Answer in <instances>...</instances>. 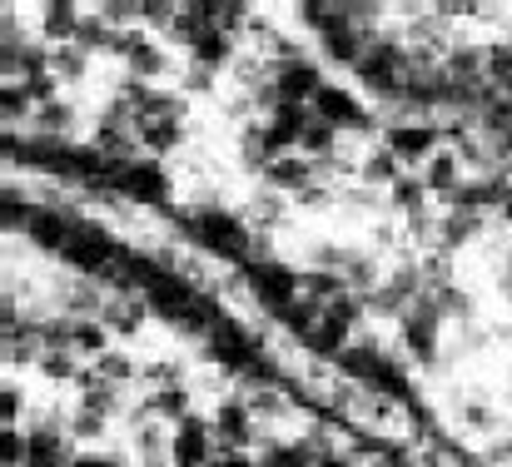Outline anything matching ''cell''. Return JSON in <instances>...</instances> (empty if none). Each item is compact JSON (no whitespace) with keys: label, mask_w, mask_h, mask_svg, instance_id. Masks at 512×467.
<instances>
[{"label":"cell","mask_w":512,"mask_h":467,"mask_svg":"<svg viewBox=\"0 0 512 467\" xmlns=\"http://www.w3.org/2000/svg\"><path fill=\"white\" fill-rule=\"evenodd\" d=\"M503 264H508V274H512V239H508V249H503Z\"/></svg>","instance_id":"53"},{"label":"cell","mask_w":512,"mask_h":467,"mask_svg":"<svg viewBox=\"0 0 512 467\" xmlns=\"http://www.w3.org/2000/svg\"><path fill=\"white\" fill-rule=\"evenodd\" d=\"M294 15H299V25L309 30V35H334L348 25V0H299L294 5Z\"/></svg>","instance_id":"22"},{"label":"cell","mask_w":512,"mask_h":467,"mask_svg":"<svg viewBox=\"0 0 512 467\" xmlns=\"http://www.w3.org/2000/svg\"><path fill=\"white\" fill-rule=\"evenodd\" d=\"M75 224H80V214L70 209V204H60V199H35V209H30V224H25V244L30 249H40V254H65L70 249V239H75Z\"/></svg>","instance_id":"7"},{"label":"cell","mask_w":512,"mask_h":467,"mask_svg":"<svg viewBox=\"0 0 512 467\" xmlns=\"http://www.w3.org/2000/svg\"><path fill=\"white\" fill-rule=\"evenodd\" d=\"M174 234L194 249H204L209 259L229 264V269H244L254 259V224L244 209H229V204H194V209H174Z\"/></svg>","instance_id":"1"},{"label":"cell","mask_w":512,"mask_h":467,"mask_svg":"<svg viewBox=\"0 0 512 467\" xmlns=\"http://www.w3.org/2000/svg\"><path fill=\"white\" fill-rule=\"evenodd\" d=\"M378 145L393 150L403 164H428V159L448 145V135H443V125H433V120H398V125H388V130L378 135Z\"/></svg>","instance_id":"8"},{"label":"cell","mask_w":512,"mask_h":467,"mask_svg":"<svg viewBox=\"0 0 512 467\" xmlns=\"http://www.w3.org/2000/svg\"><path fill=\"white\" fill-rule=\"evenodd\" d=\"M339 294H348L343 274H329V269H304V299H314V304H334Z\"/></svg>","instance_id":"43"},{"label":"cell","mask_w":512,"mask_h":467,"mask_svg":"<svg viewBox=\"0 0 512 467\" xmlns=\"http://www.w3.org/2000/svg\"><path fill=\"white\" fill-rule=\"evenodd\" d=\"M204 358L224 373V378H244V373H254L264 358H269V343H264V333L259 328H249V323H239V318H229L224 328H214L209 338H204Z\"/></svg>","instance_id":"2"},{"label":"cell","mask_w":512,"mask_h":467,"mask_svg":"<svg viewBox=\"0 0 512 467\" xmlns=\"http://www.w3.org/2000/svg\"><path fill=\"white\" fill-rule=\"evenodd\" d=\"M229 318H234V313L224 309L214 294H204V289H199V294L189 299V309L179 313L174 333H184V338H209V333H214V328H224Z\"/></svg>","instance_id":"20"},{"label":"cell","mask_w":512,"mask_h":467,"mask_svg":"<svg viewBox=\"0 0 512 467\" xmlns=\"http://www.w3.org/2000/svg\"><path fill=\"white\" fill-rule=\"evenodd\" d=\"M120 249H125V244H120L100 219H85V214H80L75 239H70V249L60 254V264L70 269V279H105V274L115 269Z\"/></svg>","instance_id":"3"},{"label":"cell","mask_w":512,"mask_h":467,"mask_svg":"<svg viewBox=\"0 0 512 467\" xmlns=\"http://www.w3.org/2000/svg\"><path fill=\"white\" fill-rule=\"evenodd\" d=\"M319 453L304 443V438H289V443H264L259 453V467H314Z\"/></svg>","instance_id":"37"},{"label":"cell","mask_w":512,"mask_h":467,"mask_svg":"<svg viewBox=\"0 0 512 467\" xmlns=\"http://www.w3.org/2000/svg\"><path fill=\"white\" fill-rule=\"evenodd\" d=\"M70 467H130L125 453H110V448H80Z\"/></svg>","instance_id":"50"},{"label":"cell","mask_w":512,"mask_h":467,"mask_svg":"<svg viewBox=\"0 0 512 467\" xmlns=\"http://www.w3.org/2000/svg\"><path fill=\"white\" fill-rule=\"evenodd\" d=\"M239 164L244 169H254V174H264L274 155H269V130H264V120H249V125H239Z\"/></svg>","instance_id":"32"},{"label":"cell","mask_w":512,"mask_h":467,"mask_svg":"<svg viewBox=\"0 0 512 467\" xmlns=\"http://www.w3.org/2000/svg\"><path fill=\"white\" fill-rule=\"evenodd\" d=\"M319 164L314 159H304V155H284V159H274L259 179H264V189H274V194H284V199H299L304 189H314L319 184Z\"/></svg>","instance_id":"14"},{"label":"cell","mask_w":512,"mask_h":467,"mask_svg":"<svg viewBox=\"0 0 512 467\" xmlns=\"http://www.w3.org/2000/svg\"><path fill=\"white\" fill-rule=\"evenodd\" d=\"M30 433L25 428H0V467H25Z\"/></svg>","instance_id":"48"},{"label":"cell","mask_w":512,"mask_h":467,"mask_svg":"<svg viewBox=\"0 0 512 467\" xmlns=\"http://www.w3.org/2000/svg\"><path fill=\"white\" fill-rule=\"evenodd\" d=\"M145 408H150V418L155 423H165V428H179L189 413H194V393L179 383V388H165V393H145Z\"/></svg>","instance_id":"30"},{"label":"cell","mask_w":512,"mask_h":467,"mask_svg":"<svg viewBox=\"0 0 512 467\" xmlns=\"http://www.w3.org/2000/svg\"><path fill=\"white\" fill-rule=\"evenodd\" d=\"M239 279H244L249 299L264 309V318H274L284 304H294V299L304 294V269H294V264H284V259H249V264L239 269Z\"/></svg>","instance_id":"4"},{"label":"cell","mask_w":512,"mask_h":467,"mask_svg":"<svg viewBox=\"0 0 512 467\" xmlns=\"http://www.w3.org/2000/svg\"><path fill=\"white\" fill-rule=\"evenodd\" d=\"M458 428H463L468 438H493V433L503 428V418H498V408H493V403L473 398V403H463V408H458Z\"/></svg>","instance_id":"38"},{"label":"cell","mask_w":512,"mask_h":467,"mask_svg":"<svg viewBox=\"0 0 512 467\" xmlns=\"http://www.w3.org/2000/svg\"><path fill=\"white\" fill-rule=\"evenodd\" d=\"M488 224H493L488 214L438 209V249H443V254H463L468 244H478V239H483V229H488Z\"/></svg>","instance_id":"17"},{"label":"cell","mask_w":512,"mask_h":467,"mask_svg":"<svg viewBox=\"0 0 512 467\" xmlns=\"http://www.w3.org/2000/svg\"><path fill=\"white\" fill-rule=\"evenodd\" d=\"M433 294V304H438V313L448 318V323H468L473 318V299L458 289V284H448V289H428Z\"/></svg>","instance_id":"46"},{"label":"cell","mask_w":512,"mask_h":467,"mask_svg":"<svg viewBox=\"0 0 512 467\" xmlns=\"http://www.w3.org/2000/svg\"><path fill=\"white\" fill-rule=\"evenodd\" d=\"M353 179H358L363 189H383V194H388V189H393V184L403 179V159L393 155V150H383V145L373 140V145L363 150V159H358Z\"/></svg>","instance_id":"21"},{"label":"cell","mask_w":512,"mask_h":467,"mask_svg":"<svg viewBox=\"0 0 512 467\" xmlns=\"http://www.w3.org/2000/svg\"><path fill=\"white\" fill-rule=\"evenodd\" d=\"M488 85L512 95V35L503 40H488Z\"/></svg>","instance_id":"41"},{"label":"cell","mask_w":512,"mask_h":467,"mask_svg":"<svg viewBox=\"0 0 512 467\" xmlns=\"http://www.w3.org/2000/svg\"><path fill=\"white\" fill-rule=\"evenodd\" d=\"M324 313H329L334 323H343V328H353V333H358V328H363V318H368V299L348 289V294H339L334 304H324Z\"/></svg>","instance_id":"45"},{"label":"cell","mask_w":512,"mask_h":467,"mask_svg":"<svg viewBox=\"0 0 512 467\" xmlns=\"http://www.w3.org/2000/svg\"><path fill=\"white\" fill-rule=\"evenodd\" d=\"M174 20H179V5H174V0H145V5H140V25H145V30H165V35H170Z\"/></svg>","instance_id":"49"},{"label":"cell","mask_w":512,"mask_h":467,"mask_svg":"<svg viewBox=\"0 0 512 467\" xmlns=\"http://www.w3.org/2000/svg\"><path fill=\"white\" fill-rule=\"evenodd\" d=\"M368 40H373V35H363V30L343 25V30H334V35H324V40H319V55H324V65H339V70L353 75V65L363 60Z\"/></svg>","instance_id":"23"},{"label":"cell","mask_w":512,"mask_h":467,"mask_svg":"<svg viewBox=\"0 0 512 467\" xmlns=\"http://www.w3.org/2000/svg\"><path fill=\"white\" fill-rule=\"evenodd\" d=\"M35 120V100L25 85H0V125L5 130H25Z\"/></svg>","instance_id":"36"},{"label":"cell","mask_w":512,"mask_h":467,"mask_svg":"<svg viewBox=\"0 0 512 467\" xmlns=\"http://www.w3.org/2000/svg\"><path fill=\"white\" fill-rule=\"evenodd\" d=\"M150 318H155V313H150V304H145L140 294H110V304L100 313V323H105L115 338H140Z\"/></svg>","instance_id":"18"},{"label":"cell","mask_w":512,"mask_h":467,"mask_svg":"<svg viewBox=\"0 0 512 467\" xmlns=\"http://www.w3.org/2000/svg\"><path fill=\"white\" fill-rule=\"evenodd\" d=\"M329 199H334V189H329V184H324V179H319V184H314V189H304V194H299V199H294V204H304V209H324V204H329Z\"/></svg>","instance_id":"52"},{"label":"cell","mask_w":512,"mask_h":467,"mask_svg":"<svg viewBox=\"0 0 512 467\" xmlns=\"http://www.w3.org/2000/svg\"><path fill=\"white\" fill-rule=\"evenodd\" d=\"M115 333L100 323V318H75V328H70V353L80 358V363H100L115 343H110Z\"/></svg>","instance_id":"26"},{"label":"cell","mask_w":512,"mask_h":467,"mask_svg":"<svg viewBox=\"0 0 512 467\" xmlns=\"http://www.w3.org/2000/svg\"><path fill=\"white\" fill-rule=\"evenodd\" d=\"M269 323H279V333H289L294 343H304V338L324 323V304H314V299H304V294H299L294 304H284V309L274 313Z\"/></svg>","instance_id":"29"},{"label":"cell","mask_w":512,"mask_h":467,"mask_svg":"<svg viewBox=\"0 0 512 467\" xmlns=\"http://www.w3.org/2000/svg\"><path fill=\"white\" fill-rule=\"evenodd\" d=\"M348 343H353V328H343V323H334V318L324 313V323H319V328H314L299 348H304L309 358H319V363H339Z\"/></svg>","instance_id":"27"},{"label":"cell","mask_w":512,"mask_h":467,"mask_svg":"<svg viewBox=\"0 0 512 467\" xmlns=\"http://www.w3.org/2000/svg\"><path fill=\"white\" fill-rule=\"evenodd\" d=\"M30 135H40V140H75V135H80V105H75L70 95L40 105L35 120H30Z\"/></svg>","instance_id":"19"},{"label":"cell","mask_w":512,"mask_h":467,"mask_svg":"<svg viewBox=\"0 0 512 467\" xmlns=\"http://www.w3.org/2000/svg\"><path fill=\"white\" fill-rule=\"evenodd\" d=\"M95 373H100V383H110L115 393H130V388H140V363L130 358V353H120V348H110L100 363H90Z\"/></svg>","instance_id":"31"},{"label":"cell","mask_w":512,"mask_h":467,"mask_svg":"<svg viewBox=\"0 0 512 467\" xmlns=\"http://www.w3.org/2000/svg\"><path fill=\"white\" fill-rule=\"evenodd\" d=\"M179 80H184V95H189V90H214V80H219V75H214V70H204V65H189V60H184V75H179Z\"/></svg>","instance_id":"51"},{"label":"cell","mask_w":512,"mask_h":467,"mask_svg":"<svg viewBox=\"0 0 512 467\" xmlns=\"http://www.w3.org/2000/svg\"><path fill=\"white\" fill-rule=\"evenodd\" d=\"M309 110H314V120L334 125L339 135H383V125H378L383 115H373L348 85H334V80L319 90V100H314Z\"/></svg>","instance_id":"5"},{"label":"cell","mask_w":512,"mask_h":467,"mask_svg":"<svg viewBox=\"0 0 512 467\" xmlns=\"http://www.w3.org/2000/svg\"><path fill=\"white\" fill-rule=\"evenodd\" d=\"M209 423H214V443H219V453H249L254 438H259V418L249 413V403H244L239 393L224 398V403L209 413Z\"/></svg>","instance_id":"10"},{"label":"cell","mask_w":512,"mask_h":467,"mask_svg":"<svg viewBox=\"0 0 512 467\" xmlns=\"http://www.w3.org/2000/svg\"><path fill=\"white\" fill-rule=\"evenodd\" d=\"M0 428H25V388H20V378H5V388H0Z\"/></svg>","instance_id":"47"},{"label":"cell","mask_w":512,"mask_h":467,"mask_svg":"<svg viewBox=\"0 0 512 467\" xmlns=\"http://www.w3.org/2000/svg\"><path fill=\"white\" fill-rule=\"evenodd\" d=\"M115 100H125L135 110L140 125H155V120H184L189 115V95L174 90V85H145L135 75H120L115 85Z\"/></svg>","instance_id":"6"},{"label":"cell","mask_w":512,"mask_h":467,"mask_svg":"<svg viewBox=\"0 0 512 467\" xmlns=\"http://www.w3.org/2000/svg\"><path fill=\"white\" fill-rule=\"evenodd\" d=\"M343 284L353 289V294H378V284H383V269H378V259L368 254V249H353L348 254V264H343Z\"/></svg>","instance_id":"33"},{"label":"cell","mask_w":512,"mask_h":467,"mask_svg":"<svg viewBox=\"0 0 512 467\" xmlns=\"http://www.w3.org/2000/svg\"><path fill=\"white\" fill-rule=\"evenodd\" d=\"M115 35H120L115 25H105L100 15H85V25H80V40H75V45H80V50H90V55H115Z\"/></svg>","instance_id":"44"},{"label":"cell","mask_w":512,"mask_h":467,"mask_svg":"<svg viewBox=\"0 0 512 467\" xmlns=\"http://www.w3.org/2000/svg\"><path fill=\"white\" fill-rule=\"evenodd\" d=\"M383 199H388V209H393V214H398L403 224L433 209V194H428V184H423V174H403V179H398V184H393V189H388Z\"/></svg>","instance_id":"24"},{"label":"cell","mask_w":512,"mask_h":467,"mask_svg":"<svg viewBox=\"0 0 512 467\" xmlns=\"http://www.w3.org/2000/svg\"><path fill=\"white\" fill-rule=\"evenodd\" d=\"M418 174H423V184H428V194H433L438 204H448V199L468 184V164H463V155H458L453 145H443V150L428 159Z\"/></svg>","instance_id":"16"},{"label":"cell","mask_w":512,"mask_h":467,"mask_svg":"<svg viewBox=\"0 0 512 467\" xmlns=\"http://www.w3.org/2000/svg\"><path fill=\"white\" fill-rule=\"evenodd\" d=\"M443 70L458 90H483L488 85V45H473V40H453L448 55H443Z\"/></svg>","instance_id":"15"},{"label":"cell","mask_w":512,"mask_h":467,"mask_svg":"<svg viewBox=\"0 0 512 467\" xmlns=\"http://www.w3.org/2000/svg\"><path fill=\"white\" fill-rule=\"evenodd\" d=\"M110 423H115V418H105V413L75 408V413H70V438H75V448H95V443L110 433Z\"/></svg>","instance_id":"42"},{"label":"cell","mask_w":512,"mask_h":467,"mask_svg":"<svg viewBox=\"0 0 512 467\" xmlns=\"http://www.w3.org/2000/svg\"><path fill=\"white\" fill-rule=\"evenodd\" d=\"M179 383H184V368H179L174 358L140 363V388H145V393H165V388H179Z\"/></svg>","instance_id":"40"},{"label":"cell","mask_w":512,"mask_h":467,"mask_svg":"<svg viewBox=\"0 0 512 467\" xmlns=\"http://www.w3.org/2000/svg\"><path fill=\"white\" fill-rule=\"evenodd\" d=\"M219 458V443H214V423L189 413L179 428H174V443H170V467H209Z\"/></svg>","instance_id":"11"},{"label":"cell","mask_w":512,"mask_h":467,"mask_svg":"<svg viewBox=\"0 0 512 467\" xmlns=\"http://www.w3.org/2000/svg\"><path fill=\"white\" fill-rule=\"evenodd\" d=\"M90 50H80V45H60V50H50V75L60 80V85H80L85 75H90Z\"/></svg>","instance_id":"35"},{"label":"cell","mask_w":512,"mask_h":467,"mask_svg":"<svg viewBox=\"0 0 512 467\" xmlns=\"http://www.w3.org/2000/svg\"><path fill=\"white\" fill-rule=\"evenodd\" d=\"M135 140H140V155L165 164V159L184 145V120H155V125H140Z\"/></svg>","instance_id":"28"},{"label":"cell","mask_w":512,"mask_h":467,"mask_svg":"<svg viewBox=\"0 0 512 467\" xmlns=\"http://www.w3.org/2000/svg\"><path fill=\"white\" fill-rule=\"evenodd\" d=\"M234 60H239V40H234V35H224L219 25H214V30L189 50V65H204V70H214V75H224Z\"/></svg>","instance_id":"25"},{"label":"cell","mask_w":512,"mask_h":467,"mask_svg":"<svg viewBox=\"0 0 512 467\" xmlns=\"http://www.w3.org/2000/svg\"><path fill=\"white\" fill-rule=\"evenodd\" d=\"M284 209H289V204H284V194L259 189V199H254L244 214H249V224H254L259 234H269V229H279V224H284Z\"/></svg>","instance_id":"39"},{"label":"cell","mask_w":512,"mask_h":467,"mask_svg":"<svg viewBox=\"0 0 512 467\" xmlns=\"http://www.w3.org/2000/svg\"><path fill=\"white\" fill-rule=\"evenodd\" d=\"M80 373H85V363L70 353V348H60V353H40V363H35V378L40 383H55V388H75L80 383Z\"/></svg>","instance_id":"34"},{"label":"cell","mask_w":512,"mask_h":467,"mask_svg":"<svg viewBox=\"0 0 512 467\" xmlns=\"http://www.w3.org/2000/svg\"><path fill=\"white\" fill-rule=\"evenodd\" d=\"M120 199L140 204V209H170L174 204V179L160 159H135L120 174Z\"/></svg>","instance_id":"9"},{"label":"cell","mask_w":512,"mask_h":467,"mask_svg":"<svg viewBox=\"0 0 512 467\" xmlns=\"http://www.w3.org/2000/svg\"><path fill=\"white\" fill-rule=\"evenodd\" d=\"M80 25H85V10L70 5V0H45L35 10V40L60 50V45H75L80 40Z\"/></svg>","instance_id":"12"},{"label":"cell","mask_w":512,"mask_h":467,"mask_svg":"<svg viewBox=\"0 0 512 467\" xmlns=\"http://www.w3.org/2000/svg\"><path fill=\"white\" fill-rule=\"evenodd\" d=\"M274 80V90L284 95V100H294V105H314L319 100V90L329 85V75H324V60H294V65H284V70H274L269 75Z\"/></svg>","instance_id":"13"}]
</instances>
